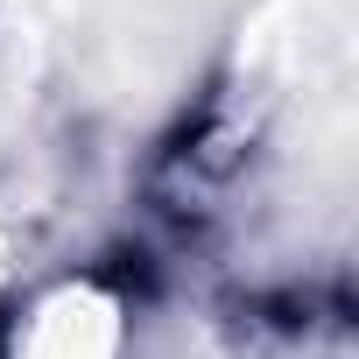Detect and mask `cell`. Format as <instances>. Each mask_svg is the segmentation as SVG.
Masks as SVG:
<instances>
[{"instance_id": "cell-1", "label": "cell", "mask_w": 359, "mask_h": 359, "mask_svg": "<svg viewBox=\"0 0 359 359\" xmlns=\"http://www.w3.org/2000/svg\"><path fill=\"white\" fill-rule=\"evenodd\" d=\"M127 310L99 282H57L15 331V359H120Z\"/></svg>"}]
</instances>
